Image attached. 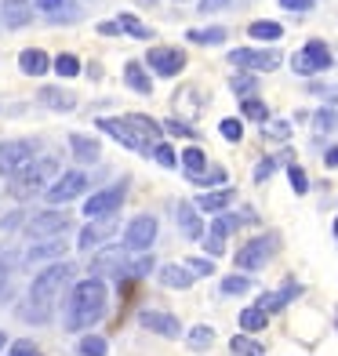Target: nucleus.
Returning <instances> with one entry per match:
<instances>
[{
  "instance_id": "f257e3e1",
  "label": "nucleus",
  "mask_w": 338,
  "mask_h": 356,
  "mask_svg": "<svg viewBox=\"0 0 338 356\" xmlns=\"http://www.w3.org/2000/svg\"><path fill=\"white\" fill-rule=\"evenodd\" d=\"M70 280H73V266H66V262L47 266L40 277L29 284V295H26V305H22V316H26V320H33V323H47L55 298L62 295V287H66Z\"/></svg>"
},
{
  "instance_id": "f03ea898",
  "label": "nucleus",
  "mask_w": 338,
  "mask_h": 356,
  "mask_svg": "<svg viewBox=\"0 0 338 356\" xmlns=\"http://www.w3.org/2000/svg\"><path fill=\"white\" fill-rule=\"evenodd\" d=\"M106 284L102 280H80L73 291H70V302H66V327L70 331H84L91 323H99L102 313H106Z\"/></svg>"
},
{
  "instance_id": "7ed1b4c3",
  "label": "nucleus",
  "mask_w": 338,
  "mask_h": 356,
  "mask_svg": "<svg viewBox=\"0 0 338 356\" xmlns=\"http://www.w3.org/2000/svg\"><path fill=\"white\" fill-rule=\"evenodd\" d=\"M55 175H58V160H55V156L33 160V164H26L19 175H11V197H15V200L37 197V193L47 186V178H55Z\"/></svg>"
},
{
  "instance_id": "20e7f679",
  "label": "nucleus",
  "mask_w": 338,
  "mask_h": 356,
  "mask_svg": "<svg viewBox=\"0 0 338 356\" xmlns=\"http://www.w3.org/2000/svg\"><path fill=\"white\" fill-rule=\"evenodd\" d=\"M291 70H295L298 76H313V73L331 70V51H328V44H324V40H309V44L302 47V51H295Z\"/></svg>"
},
{
  "instance_id": "39448f33",
  "label": "nucleus",
  "mask_w": 338,
  "mask_h": 356,
  "mask_svg": "<svg viewBox=\"0 0 338 356\" xmlns=\"http://www.w3.org/2000/svg\"><path fill=\"white\" fill-rule=\"evenodd\" d=\"M26 164H33V142H22V138L0 142V175L11 178V175H19Z\"/></svg>"
},
{
  "instance_id": "423d86ee",
  "label": "nucleus",
  "mask_w": 338,
  "mask_h": 356,
  "mask_svg": "<svg viewBox=\"0 0 338 356\" xmlns=\"http://www.w3.org/2000/svg\"><path fill=\"white\" fill-rule=\"evenodd\" d=\"M277 244H280V240L273 236V233H269V236H255V240H248V244L236 251V266H240V269H248V273H251V269H262V266L269 262V254L277 251Z\"/></svg>"
},
{
  "instance_id": "0eeeda50",
  "label": "nucleus",
  "mask_w": 338,
  "mask_h": 356,
  "mask_svg": "<svg viewBox=\"0 0 338 356\" xmlns=\"http://www.w3.org/2000/svg\"><path fill=\"white\" fill-rule=\"evenodd\" d=\"M88 182H91V178L84 171H66L62 178H55V182L47 186V204H70V200H77L80 193L88 189Z\"/></svg>"
},
{
  "instance_id": "6e6552de",
  "label": "nucleus",
  "mask_w": 338,
  "mask_h": 356,
  "mask_svg": "<svg viewBox=\"0 0 338 356\" xmlns=\"http://www.w3.org/2000/svg\"><path fill=\"white\" fill-rule=\"evenodd\" d=\"M124 193H127V182H117L102 193H95L91 200H84V215L88 218H102V215H117V207L124 204Z\"/></svg>"
},
{
  "instance_id": "1a4fd4ad",
  "label": "nucleus",
  "mask_w": 338,
  "mask_h": 356,
  "mask_svg": "<svg viewBox=\"0 0 338 356\" xmlns=\"http://www.w3.org/2000/svg\"><path fill=\"white\" fill-rule=\"evenodd\" d=\"M66 229H70V215H62V211H44L26 222L29 240H55V233H66Z\"/></svg>"
},
{
  "instance_id": "9d476101",
  "label": "nucleus",
  "mask_w": 338,
  "mask_h": 356,
  "mask_svg": "<svg viewBox=\"0 0 338 356\" xmlns=\"http://www.w3.org/2000/svg\"><path fill=\"white\" fill-rule=\"evenodd\" d=\"M230 62L240 70H262V73H273L280 66V55L277 51H255V47H236V51H230Z\"/></svg>"
},
{
  "instance_id": "9b49d317",
  "label": "nucleus",
  "mask_w": 338,
  "mask_h": 356,
  "mask_svg": "<svg viewBox=\"0 0 338 356\" xmlns=\"http://www.w3.org/2000/svg\"><path fill=\"white\" fill-rule=\"evenodd\" d=\"M156 240V218L153 215H138L124 233V248L127 251H150Z\"/></svg>"
},
{
  "instance_id": "f8f14e48",
  "label": "nucleus",
  "mask_w": 338,
  "mask_h": 356,
  "mask_svg": "<svg viewBox=\"0 0 338 356\" xmlns=\"http://www.w3.org/2000/svg\"><path fill=\"white\" fill-rule=\"evenodd\" d=\"M150 70L160 73V76H179L182 66H186V55L179 51V47H153V51L146 55Z\"/></svg>"
},
{
  "instance_id": "ddd939ff",
  "label": "nucleus",
  "mask_w": 338,
  "mask_h": 356,
  "mask_svg": "<svg viewBox=\"0 0 338 356\" xmlns=\"http://www.w3.org/2000/svg\"><path fill=\"white\" fill-rule=\"evenodd\" d=\"M113 233H117V215H102V218H95L91 225H84V233H80L77 248H80V251H91V248L106 244Z\"/></svg>"
},
{
  "instance_id": "4468645a",
  "label": "nucleus",
  "mask_w": 338,
  "mask_h": 356,
  "mask_svg": "<svg viewBox=\"0 0 338 356\" xmlns=\"http://www.w3.org/2000/svg\"><path fill=\"white\" fill-rule=\"evenodd\" d=\"M95 127H99V131H106V135H113L117 138L124 149H131V153H146V145L138 142V135L131 131V127H127L124 120H109V117H99L95 120Z\"/></svg>"
},
{
  "instance_id": "2eb2a0df",
  "label": "nucleus",
  "mask_w": 338,
  "mask_h": 356,
  "mask_svg": "<svg viewBox=\"0 0 338 356\" xmlns=\"http://www.w3.org/2000/svg\"><path fill=\"white\" fill-rule=\"evenodd\" d=\"M124 124L131 127V131L138 135V142L146 145V153H153V145L160 142V124L153 117H138V113H131V117H124Z\"/></svg>"
},
{
  "instance_id": "dca6fc26",
  "label": "nucleus",
  "mask_w": 338,
  "mask_h": 356,
  "mask_svg": "<svg viewBox=\"0 0 338 356\" xmlns=\"http://www.w3.org/2000/svg\"><path fill=\"white\" fill-rule=\"evenodd\" d=\"M0 19H4L8 29L29 26V19H33V11H29V0H0Z\"/></svg>"
},
{
  "instance_id": "f3484780",
  "label": "nucleus",
  "mask_w": 338,
  "mask_h": 356,
  "mask_svg": "<svg viewBox=\"0 0 338 356\" xmlns=\"http://www.w3.org/2000/svg\"><path fill=\"white\" fill-rule=\"evenodd\" d=\"M138 323L146 331H156V334H164V338H179L182 334V327H179V320L175 316H168V313H153V309H146L138 316Z\"/></svg>"
},
{
  "instance_id": "a211bd4d",
  "label": "nucleus",
  "mask_w": 338,
  "mask_h": 356,
  "mask_svg": "<svg viewBox=\"0 0 338 356\" xmlns=\"http://www.w3.org/2000/svg\"><path fill=\"white\" fill-rule=\"evenodd\" d=\"M19 66H22V73H29V76H44L47 70H51V58H47L40 47H26V51L19 55Z\"/></svg>"
},
{
  "instance_id": "6ab92c4d",
  "label": "nucleus",
  "mask_w": 338,
  "mask_h": 356,
  "mask_svg": "<svg viewBox=\"0 0 338 356\" xmlns=\"http://www.w3.org/2000/svg\"><path fill=\"white\" fill-rule=\"evenodd\" d=\"M179 229L186 240H200L204 236V225H200V215L193 204H179Z\"/></svg>"
},
{
  "instance_id": "aec40b11",
  "label": "nucleus",
  "mask_w": 338,
  "mask_h": 356,
  "mask_svg": "<svg viewBox=\"0 0 338 356\" xmlns=\"http://www.w3.org/2000/svg\"><path fill=\"white\" fill-rule=\"evenodd\" d=\"M124 80H127V88H131V91L153 95V80H150V73L142 70L138 62H127V66H124Z\"/></svg>"
},
{
  "instance_id": "412c9836",
  "label": "nucleus",
  "mask_w": 338,
  "mask_h": 356,
  "mask_svg": "<svg viewBox=\"0 0 338 356\" xmlns=\"http://www.w3.org/2000/svg\"><path fill=\"white\" fill-rule=\"evenodd\" d=\"M160 284L175 287V291H186L193 284V273L186 266H164V269H160Z\"/></svg>"
},
{
  "instance_id": "4be33fe9",
  "label": "nucleus",
  "mask_w": 338,
  "mask_h": 356,
  "mask_svg": "<svg viewBox=\"0 0 338 356\" xmlns=\"http://www.w3.org/2000/svg\"><path fill=\"white\" fill-rule=\"evenodd\" d=\"M127 251V248H124ZM124 251L113 248V251H102L99 258H95V273H113V277H120L124 273Z\"/></svg>"
},
{
  "instance_id": "5701e85b",
  "label": "nucleus",
  "mask_w": 338,
  "mask_h": 356,
  "mask_svg": "<svg viewBox=\"0 0 338 356\" xmlns=\"http://www.w3.org/2000/svg\"><path fill=\"white\" fill-rule=\"evenodd\" d=\"M70 145H73V156L80 160V164H95V160H99V142H95V138L73 135V138H70Z\"/></svg>"
},
{
  "instance_id": "b1692460",
  "label": "nucleus",
  "mask_w": 338,
  "mask_h": 356,
  "mask_svg": "<svg viewBox=\"0 0 338 356\" xmlns=\"http://www.w3.org/2000/svg\"><path fill=\"white\" fill-rule=\"evenodd\" d=\"M62 251H66V244H62V240H37V248L26 251V262L33 266V262H44V258H58Z\"/></svg>"
},
{
  "instance_id": "393cba45",
  "label": "nucleus",
  "mask_w": 338,
  "mask_h": 356,
  "mask_svg": "<svg viewBox=\"0 0 338 356\" xmlns=\"http://www.w3.org/2000/svg\"><path fill=\"white\" fill-rule=\"evenodd\" d=\"M40 102H44L47 109H73V106H77V95L58 91V88H40Z\"/></svg>"
},
{
  "instance_id": "a878e982",
  "label": "nucleus",
  "mask_w": 338,
  "mask_h": 356,
  "mask_svg": "<svg viewBox=\"0 0 338 356\" xmlns=\"http://www.w3.org/2000/svg\"><path fill=\"white\" fill-rule=\"evenodd\" d=\"M266 323H269V313H266V309H259V305H251V309H244V313H240V327H244L248 334L262 331Z\"/></svg>"
},
{
  "instance_id": "bb28decb",
  "label": "nucleus",
  "mask_w": 338,
  "mask_h": 356,
  "mask_svg": "<svg viewBox=\"0 0 338 356\" xmlns=\"http://www.w3.org/2000/svg\"><path fill=\"white\" fill-rule=\"evenodd\" d=\"M248 33H251L255 40H280V37H284V26L262 19V22H251V26H248Z\"/></svg>"
},
{
  "instance_id": "cd10ccee",
  "label": "nucleus",
  "mask_w": 338,
  "mask_h": 356,
  "mask_svg": "<svg viewBox=\"0 0 338 356\" xmlns=\"http://www.w3.org/2000/svg\"><path fill=\"white\" fill-rule=\"evenodd\" d=\"M230 200H233V189H218V193H204L193 207H200V211H222Z\"/></svg>"
},
{
  "instance_id": "c85d7f7f",
  "label": "nucleus",
  "mask_w": 338,
  "mask_h": 356,
  "mask_svg": "<svg viewBox=\"0 0 338 356\" xmlns=\"http://www.w3.org/2000/svg\"><path fill=\"white\" fill-rule=\"evenodd\" d=\"M182 164L189 171V182H197V178L204 175V168H207V156H204V149H186L182 153Z\"/></svg>"
},
{
  "instance_id": "c756f323",
  "label": "nucleus",
  "mask_w": 338,
  "mask_h": 356,
  "mask_svg": "<svg viewBox=\"0 0 338 356\" xmlns=\"http://www.w3.org/2000/svg\"><path fill=\"white\" fill-rule=\"evenodd\" d=\"M117 26H120V29H127V37H135V40H150V37H153V29H150V26H142V22L135 19V15H120Z\"/></svg>"
},
{
  "instance_id": "7c9ffc66",
  "label": "nucleus",
  "mask_w": 338,
  "mask_h": 356,
  "mask_svg": "<svg viewBox=\"0 0 338 356\" xmlns=\"http://www.w3.org/2000/svg\"><path fill=\"white\" fill-rule=\"evenodd\" d=\"M193 44H222L225 40V29L222 26H211V29H189L186 33Z\"/></svg>"
},
{
  "instance_id": "2f4dec72",
  "label": "nucleus",
  "mask_w": 338,
  "mask_h": 356,
  "mask_svg": "<svg viewBox=\"0 0 338 356\" xmlns=\"http://www.w3.org/2000/svg\"><path fill=\"white\" fill-rule=\"evenodd\" d=\"M230 349H233L236 356H266V349H262L259 342H251L248 334H236L233 342H230Z\"/></svg>"
},
{
  "instance_id": "473e14b6",
  "label": "nucleus",
  "mask_w": 338,
  "mask_h": 356,
  "mask_svg": "<svg viewBox=\"0 0 338 356\" xmlns=\"http://www.w3.org/2000/svg\"><path fill=\"white\" fill-rule=\"evenodd\" d=\"M240 113H244L248 120H259V124L269 120V109H266V102H259V99H244V102H240Z\"/></svg>"
},
{
  "instance_id": "72a5a7b5",
  "label": "nucleus",
  "mask_w": 338,
  "mask_h": 356,
  "mask_svg": "<svg viewBox=\"0 0 338 356\" xmlns=\"http://www.w3.org/2000/svg\"><path fill=\"white\" fill-rule=\"evenodd\" d=\"M233 229V222L230 218H215V225H211V236H207V248H211L215 254L222 251V236Z\"/></svg>"
},
{
  "instance_id": "f704fd0d",
  "label": "nucleus",
  "mask_w": 338,
  "mask_h": 356,
  "mask_svg": "<svg viewBox=\"0 0 338 356\" xmlns=\"http://www.w3.org/2000/svg\"><path fill=\"white\" fill-rule=\"evenodd\" d=\"M295 291H298V287H284V291H277V295H269V298H262V302H259V309H266V313L280 309L284 302H291V298H295Z\"/></svg>"
},
{
  "instance_id": "c9c22d12",
  "label": "nucleus",
  "mask_w": 338,
  "mask_h": 356,
  "mask_svg": "<svg viewBox=\"0 0 338 356\" xmlns=\"http://www.w3.org/2000/svg\"><path fill=\"white\" fill-rule=\"evenodd\" d=\"M51 66H55V73H62V76H77V73H80V58L66 51V55L51 58Z\"/></svg>"
},
{
  "instance_id": "e433bc0d",
  "label": "nucleus",
  "mask_w": 338,
  "mask_h": 356,
  "mask_svg": "<svg viewBox=\"0 0 338 356\" xmlns=\"http://www.w3.org/2000/svg\"><path fill=\"white\" fill-rule=\"evenodd\" d=\"M80 353H84V356H106V338L84 334V338H80Z\"/></svg>"
},
{
  "instance_id": "4c0bfd02",
  "label": "nucleus",
  "mask_w": 338,
  "mask_h": 356,
  "mask_svg": "<svg viewBox=\"0 0 338 356\" xmlns=\"http://www.w3.org/2000/svg\"><path fill=\"white\" fill-rule=\"evenodd\" d=\"M244 291H251L248 277H225L222 280V295H244Z\"/></svg>"
},
{
  "instance_id": "58836bf2",
  "label": "nucleus",
  "mask_w": 338,
  "mask_h": 356,
  "mask_svg": "<svg viewBox=\"0 0 338 356\" xmlns=\"http://www.w3.org/2000/svg\"><path fill=\"white\" fill-rule=\"evenodd\" d=\"M215 342V331L211 327H193L189 331V346L193 349H204V346H211Z\"/></svg>"
},
{
  "instance_id": "ea45409f",
  "label": "nucleus",
  "mask_w": 338,
  "mask_h": 356,
  "mask_svg": "<svg viewBox=\"0 0 338 356\" xmlns=\"http://www.w3.org/2000/svg\"><path fill=\"white\" fill-rule=\"evenodd\" d=\"M153 156H156L160 168H175V149H171L168 142H156V145H153Z\"/></svg>"
},
{
  "instance_id": "a19ab883",
  "label": "nucleus",
  "mask_w": 338,
  "mask_h": 356,
  "mask_svg": "<svg viewBox=\"0 0 338 356\" xmlns=\"http://www.w3.org/2000/svg\"><path fill=\"white\" fill-rule=\"evenodd\" d=\"M218 131H222V138H230V142H240V138H244V127H240V120H222Z\"/></svg>"
},
{
  "instance_id": "79ce46f5",
  "label": "nucleus",
  "mask_w": 338,
  "mask_h": 356,
  "mask_svg": "<svg viewBox=\"0 0 338 356\" xmlns=\"http://www.w3.org/2000/svg\"><path fill=\"white\" fill-rule=\"evenodd\" d=\"M189 273H193V277H211V273H215V266L211 262H207V258H189Z\"/></svg>"
},
{
  "instance_id": "37998d69",
  "label": "nucleus",
  "mask_w": 338,
  "mask_h": 356,
  "mask_svg": "<svg viewBox=\"0 0 338 356\" xmlns=\"http://www.w3.org/2000/svg\"><path fill=\"white\" fill-rule=\"evenodd\" d=\"M287 175H291V189H295V193H305V189H309V178H305L302 168H291Z\"/></svg>"
},
{
  "instance_id": "c03bdc74",
  "label": "nucleus",
  "mask_w": 338,
  "mask_h": 356,
  "mask_svg": "<svg viewBox=\"0 0 338 356\" xmlns=\"http://www.w3.org/2000/svg\"><path fill=\"white\" fill-rule=\"evenodd\" d=\"M11 356H40V349H37L33 342H26V338H22V342H15V346H11Z\"/></svg>"
},
{
  "instance_id": "a18cd8bd",
  "label": "nucleus",
  "mask_w": 338,
  "mask_h": 356,
  "mask_svg": "<svg viewBox=\"0 0 338 356\" xmlns=\"http://www.w3.org/2000/svg\"><path fill=\"white\" fill-rule=\"evenodd\" d=\"M230 88H233L236 95H248V91H255V80H251V76H233Z\"/></svg>"
},
{
  "instance_id": "49530a36",
  "label": "nucleus",
  "mask_w": 338,
  "mask_h": 356,
  "mask_svg": "<svg viewBox=\"0 0 338 356\" xmlns=\"http://www.w3.org/2000/svg\"><path fill=\"white\" fill-rule=\"evenodd\" d=\"M150 269H153V258H146V254H142L138 262H131V266H127V273H135V277H146Z\"/></svg>"
},
{
  "instance_id": "de8ad7c7",
  "label": "nucleus",
  "mask_w": 338,
  "mask_h": 356,
  "mask_svg": "<svg viewBox=\"0 0 338 356\" xmlns=\"http://www.w3.org/2000/svg\"><path fill=\"white\" fill-rule=\"evenodd\" d=\"M8 273H11V251H0V287L8 284Z\"/></svg>"
},
{
  "instance_id": "09e8293b",
  "label": "nucleus",
  "mask_w": 338,
  "mask_h": 356,
  "mask_svg": "<svg viewBox=\"0 0 338 356\" xmlns=\"http://www.w3.org/2000/svg\"><path fill=\"white\" fill-rule=\"evenodd\" d=\"M280 8H287V11H309L313 0H280Z\"/></svg>"
},
{
  "instance_id": "8fccbe9b",
  "label": "nucleus",
  "mask_w": 338,
  "mask_h": 356,
  "mask_svg": "<svg viewBox=\"0 0 338 356\" xmlns=\"http://www.w3.org/2000/svg\"><path fill=\"white\" fill-rule=\"evenodd\" d=\"M273 168H277V160H262V164L255 168V178L262 182V178H269V175H273Z\"/></svg>"
},
{
  "instance_id": "3c124183",
  "label": "nucleus",
  "mask_w": 338,
  "mask_h": 356,
  "mask_svg": "<svg viewBox=\"0 0 338 356\" xmlns=\"http://www.w3.org/2000/svg\"><path fill=\"white\" fill-rule=\"evenodd\" d=\"M168 131H171V135H186V138H189V135H193V127H189V124H179V120H168Z\"/></svg>"
},
{
  "instance_id": "603ef678",
  "label": "nucleus",
  "mask_w": 338,
  "mask_h": 356,
  "mask_svg": "<svg viewBox=\"0 0 338 356\" xmlns=\"http://www.w3.org/2000/svg\"><path fill=\"white\" fill-rule=\"evenodd\" d=\"M331 124H335V117H331L328 109H324V113H316V131H328Z\"/></svg>"
},
{
  "instance_id": "864d4df0",
  "label": "nucleus",
  "mask_w": 338,
  "mask_h": 356,
  "mask_svg": "<svg viewBox=\"0 0 338 356\" xmlns=\"http://www.w3.org/2000/svg\"><path fill=\"white\" fill-rule=\"evenodd\" d=\"M225 4H230V0H204L200 11H218V8H225Z\"/></svg>"
},
{
  "instance_id": "5fc2aeb1",
  "label": "nucleus",
  "mask_w": 338,
  "mask_h": 356,
  "mask_svg": "<svg viewBox=\"0 0 338 356\" xmlns=\"http://www.w3.org/2000/svg\"><path fill=\"white\" fill-rule=\"evenodd\" d=\"M287 131H291L287 124H269V135H277V138H287Z\"/></svg>"
},
{
  "instance_id": "6e6d98bb",
  "label": "nucleus",
  "mask_w": 338,
  "mask_h": 356,
  "mask_svg": "<svg viewBox=\"0 0 338 356\" xmlns=\"http://www.w3.org/2000/svg\"><path fill=\"white\" fill-rule=\"evenodd\" d=\"M99 33H102V37H113V33H120V26H117V22H102Z\"/></svg>"
},
{
  "instance_id": "4d7b16f0",
  "label": "nucleus",
  "mask_w": 338,
  "mask_h": 356,
  "mask_svg": "<svg viewBox=\"0 0 338 356\" xmlns=\"http://www.w3.org/2000/svg\"><path fill=\"white\" fill-rule=\"evenodd\" d=\"M37 8H44V11H58V8H62V0H37Z\"/></svg>"
},
{
  "instance_id": "13d9d810",
  "label": "nucleus",
  "mask_w": 338,
  "mask_h": 356,
  "mask_svg": "<svg viewBox=\"0 0 338 356\" xmlns=\"http://www.w3.org/2000/svg\"><path fill=\"white\" fill-rule=\"evenodd\" d=\"M324 164H328V168H338V145L324 153Z\"/></svg>"
},
{
  "instance_id": "bf43d9fd",
  "label": "nucleus",
  "mask_w": 338,
  "mask_h": 356,
  "mask_svg": "<svg viewBox=\"0 0 338 356\" xmlns=\"http://www.w3.org/2000/svg\"><path fill=\"white\" fill-rule=\"evenodd\" d=\"M4 346H8V338H4V331H0V353H4Z\"/></svg>"
},
{
  "instance_id": "052dcab7",
  "label": "nucleus",
  "mask_w": 338,
  "mask_h": 356,
  "mask_svg": "<svg viewBox=\"0 0 338 356\" xmlns=\"http://www.w3.org/2000/svg\"><path fill=\"white\" fill-rule=\"evenodd\" d=\"M335 236H338V218H335Z\"/></svg>"
},
{
  "instance_id": "680f3d73",
  "label": "nucleus",
  "mask_w": 338,
  "mask_h": 356,
  "mask_svg": "<svg viewBox=\"0 0 338 356\" xmlns=\"http://www.w3.org/2000/svg\"><path fill=\"white\" fill-rule=\"evenodd\" d=\"M142 4H156V0H142Z\"/></svg>"
}]
</instances>
